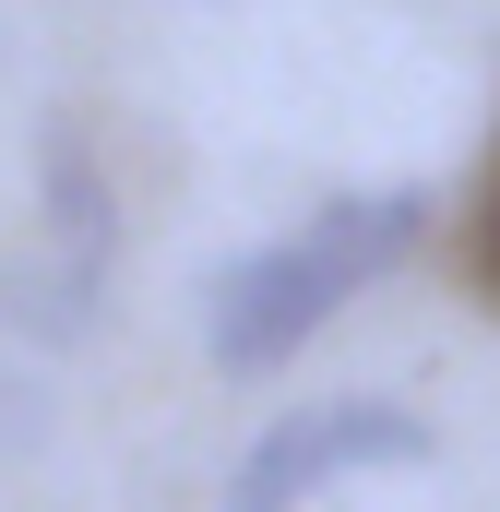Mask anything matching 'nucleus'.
Segmentation results:
<instances>
[{"label": "nucleus", "mask_w": 500, "mask_h": 512, "mask_svg": "<svg viewBox=\"0 0 500 512\" xmlns=\"http://www.w3.org/2000/svg\"><path fill=\"white\" fill-rule=\"evenodd\" d=\"M108 310V251H72V239H36L24 262H0V322L24 346H84Z\"/></svg>", "instance_id": "obj_3"}, {"label": "nucleus", "mask_w": 500, "mask_h": 512, "mask_svg": "<svg viewBox=\"0 0 500 512\" xmlns=\"http://www.w3.org/2000/svg\"><path fill=\"white\" fill-rule=\"evenodd\" d=\"M477 286L500 298V155H489V191H477Z\"/></svg>", "instance_id": "obj_7"}, {"label": "nucleus", "mask_w": 500, "mask_h": 512, "mask_svg": "<svg viewBox=\"0 0 500 512\" xmlns=\"http://www.w3.org/2000/svg\"><path fill=\"white\" fill-rule=\"evenodd\" d=\"M48 417H60V405H48V382L0 358V465H12V453H36V441H48Z\"/></svg>", "instance_id": "obj_6"}, {"label": "nucleus", "mask_w": 500, "mask_h": 512, "mask_svg": "<svg viewBox=\"0 0 500 512\" xmlns=\"http://www.w3.org/2000/svg\"><path fill=\"white\" fill-rule=\"evenodd\" d=\"M346 465H429V417H405V405H310V417H274L250 441V465L227 477V512H298Z\"/></svg>", "instance_id": "obj_1"}, {"label": "nucleus", "mask_w": 500, "mask_h": 512, "mask_svg": "<svg viewBox=\"0 0 500 512\" xmlns=\"http://www.w3.org/2000/svg\"><path fill=\"white\" fill-rule=\"evenodd\" d=\"M417 227H429V203H417V191H370V203H322L298 251H310L334 286H346V298H358L370 274H393V262L417 251Z\"/></svg>", "instance_id": "obj_4"}, {"label": "nucleus", "mask_w": 500, "mask_h": 512, "mask_svg": "<svg viewBox=\"0 0 500 512\" xmlns=\"http://www.w3.org/2000/svg\"><path fill=\"white\" fill-rule=\"evenodd\" d=\"M334 310H346V286L298 251V239L227 262V274H215V370H239V382H250V370H286Z\"/></svg>", "instance_id": "obj_2"}, {"label": "nucleus", "mask_w": 500, "mask_h": 512, "mask_svg": "<svg viewBox=\"0 0 500 512\" xmlns=\"http://www.w3.org/2000/svg\"><path fill=\"white\" fill-rule=\"evenodd\" d=\"M36 191H48V239H72V251H108V239H120V203H108L84 131H48V143H36Z\"/></svg>", "instance_id": "obj_5"}]
</instances>
